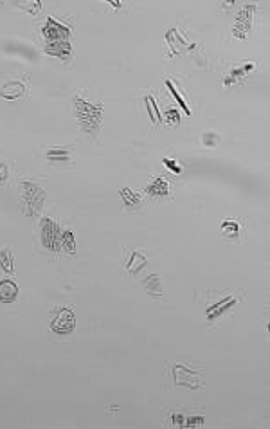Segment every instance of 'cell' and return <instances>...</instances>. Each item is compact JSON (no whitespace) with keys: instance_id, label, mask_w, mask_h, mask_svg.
Wrapping results in <instances>:
<instances>
[{"instance_id":"1","label":"cell","mask_w":270,"mask_h":429,"mask_svg":"<svg viewBox=\"0 0 270 429\" xmlns=\"http://www.w3.org/2000/svg\"><path fill=\"white\" fill-rule=\"evenodd\" d=\"M74 112L81 128L87 134H96L101 128V121H103V106L92 105L87 100H83L79 96L74 98Z\"/></svg>"},{"instance_id":"2","label":"cell","mask_w":270,"mask_h":429,"mask_svg":"<svg viewBox=\"0 0 270 429\" xmlns=\"http://www.w3.org/2000/svg\"><path fill=\"white\" fill-rule=\"evenodd\" d=\"M45 201V190L40 184L33 180H22L20 182V204L25 215L34 217L38 215L40 209L44 207Z\"/></svg>"},{"instance_id":"3","label":"cell","mask_w":270,"mask_h":429,"mask_svg":"<svg viewBox=\"0 0 270 429\" xmlns=\"http://www.w3.org/2000/svg\"><path fill=\"white\" fill-rule=\"evenodd\" d=\"M40 227H42V244H44V247L49 252L56 254L61 247L60 226H58L54 220H50V218H44V220L40 222Z\"/></svg>"},{"instance_id":"4","label":"cell","mask_w":270,"mask_h":429,"mask_svg":"<svg viewBox=\"0 0 270 429\" xmlns=\"http://www.w3.org/2000/svg\"><path fill=\"white\" fill-rule=\"evenodd\" d=\"M252 17H254V6H245L243 9H240L236 17V24L232 29V34L238 40H247L250 29H252Z\"/></svg>"},{"instance_id":"5","label":"cell","mask_w":270,"mask_h":429,"mask_svg":"<svg viewBox=\"0 0 270 429\" xmlns=\"http://www.w3.org/2000/svg\"><path fill=\"white\" fill-rule=\"evenodd\" d=\"M42 33H44L45 40H49V44L50 42H63V40H69V36H71V27L60 24L54 18L47 17V22H45V27Z\"/></svg>"},{"instance_id":"6","label":"cell","mask_w":270,"mask_h":429,"mask_svg":"<svg viewBox=\"0 0 270 429\" xmlns=\"http://www.w3.org/2000/svg\"><path fill=\"white\" fill-rule=\"evenodd\" d=\"M74 327H76V318H74V312L69 308L58 310V316L50 323V330L54 334H69L74 330Z\"/></svg>"},{"instance_id":"7","label":"cell","mask_w":270,"mask_h":429,"mask_svg":"<svg viewBox=\"0 0 270 429\" xmlns=\"http://www.w3.org/2000/svg\"><path fill=\"white\" fill-rule=\"evenodd\" d=\"M173 372H175V384L176 386H191V388H200V386L204 384V380L200 379V374L198 372H191L189 368L182 366V364H176L173 368Z\"/></svg>"},{"instance_id":"8","label":"cell","mask_w":270,"mask_h":429,"mask_svg":"<svg viewBox=\"0 0 270 429\" xmlns=\"http://www.w3.org/2000/svg\"><path fill=\"white\" fill-rule=\"evenodd\" d=\"M45 52L49 56H58V58H63V60H69V56L72 52V45L69 40H63V42H50L45 47Z\"/></svg>"},{"instance_id":"9","label":"cell","mask_w":270,"mask_h":429,"mask_svg":"<svg viewBox=\"0 0 270 429\" xmlns=\"http://www.w3.org/2000/svg\"><path fill=\"white\" fill-rule=\"evenodd\" d=\"M18 296V287L11 279H2L0 281V301L2 303H11L17 300Z\"/></svg>"},{"instance_id":"10","label":"cell","mask_w":270,"mask_h":429,"mask_svg":"<svg viewBox=\"0 0 270 429\" xmlns=\"http://www.w3.org/2000/svg\"><path fill=\"white\" fill-rule=\"evenodd\" d=\"M236 303H238V298H225V300L218 301L215 306L207 308V314H205V316H207L209 321H213V319L220 318L221 314L225 312V310H229V308H231L232 305H236Z\"/></svg>"},{"instance_id":"11","label":"cell","mask_w":270,"mask_h":429,"mask_svg":"<svg viewBox=\"0 0 270 429\" xmlns=\"http://www.w3.org/2000/svg\"><path fill=\"white\" fill-rule=\"evenodd\" d=\"M121 199H123V206L126 207V209H130V211L143 206V197L139 195L137 191L130 190V188H123Z\"/></svg>"},{"instance_id":"12","label":"cell","mask_w":270,"mask_h":429,"mask_svg":"<svg viewBox=\"0 0 270 429\" xmlns=\"http://www.w3.org/2000/svg\"><path fill=\"white\" fill-rule=\"evenodd\" d=\"M146 193L155 197V199H159V197H168L170 195V186H168V182H166L164 178L159 177V178H155L153 182L146 188Z\"/></svg>"},{"instance_id":"13","label":"cell","mask_w":270,"mask_h":429,"mask_svg":"<svg viewBox=\"0 0 270 429\" xmlns=\"http://www.w3.org/2000/svg\"><path fill=\"white\" fill-rule=\"evenodd\" d=\"M252 69H254V63H247V65H242V67H238V69H232L231 74L225 78V87H231V85L234 83H242V79L245 78Z\"/></svg>"},{"instance_id":"14","label":"cell","mask_w":270,"mask_h":429,"mask_svg":"<svg viewBox=\"0 0 270 429\" xmlns=\"http://www.w3.org/2000/svg\"><path fill=\"white\" fill-rule=\"evenodd\" d=\"M24 83L22 81H9V83L4 85V89L0 90V96L6 98V100H17L24 94Z\"/></svg>"},{"instance_id":"15","label":"cell","mask_w":270,"mask_h":429,"mask_svg":"<svg viewBox=\"0 0 270 429\" xmlns=\"http://www.w3.org/2000/svg\"><path fill=\"white\" fill-rule=\"evenodd\" d=\"M47 159L50 162H69L72 159V151L71 148H65V146L50 148V150H47Z\"/></svg>"},{"instance_id":"16","label":"cell","mask_w":270,"mask_h":429,"mask_svg":"<svg viewBox=\"0 0 270 429\" xmlns=\"http://www.w3.org/2000/svg\"><path fill=\"white\" fill-rule=\"evenodd\" d=\"M146 263H148L146 256H144V254H141L139 251H135V252H132V258L128 260L126 271H128V273H133V274H135V273H139V271H141V269H143L144 265H146Z\"/></svg>"},{"instance_id":"17","label":"cell","mask_w":270,"mask_h":429,"mask_svg":"<svg viewBox=\"0 0 270 429\" xmlns=\"http://www.w3.org/2000/svg\"><path fill=\"white\" fill-rule=\"evenodd\" d=\"M143 285L146 287V290H148L149 294L151 296H160L162 294V289H160V278H159V274H151V276H148V278L144 279Z\"/></svg>"},{"instance_id":"18","label":"cell","mask_w":270,"mask_h":429,"mask_svg":"<svg viewBox=\"0 0 270 429\" xmlns=\"http://www.w3.org/2000/svg\"><path fill=\"white\" fill-rule=\"evenodd\" d=\"M15 258H13V252L11 249H4V251H0V267L4 269L7 274H15Z\"/></svg>"},{"instance_id":"19","label":"cell","mask_w":270,"mask_h":429,"mask_svg":"<svg viewBox=\"0 0 270 429\" xmlns=\"http://www.w3.org/2000/svg\"><path fill=\"white\" fill-rule=\"evenodd\" d=\"M61 245L69 254H74L76 252V238H74V233L72 231H65L61 234Z\"/></svg>"},{"instance_id":"20","label":"cell","mask_w":270,"mask_h":429,"mask_svg":"<svg viewBox=\"0 0 270 429\" xmlns=\"http://www.w3.org/2000/svg\"><path fill=\"white\" fill-rule=\"evenodd\" d=\"M221 229H223V234L229 236V238H236L240 234V224L236 220H225L221 224Z\"/></svg>"},{"instance_id":"21","label":"cell","mask_w":270,"mask_h":429,"mask_svg":"<svg viewBox=\"0 0 270 429\" xmlns=\"http://www.w3.org/2000/svg\"><path fill=\"white\" fill-rule=\"evenodd\" d=\"M144 103H146V106H148V112L151 114V121L157 125V123L160 121V116H159V106L155 105V100L151 98V96H146V98H144Z\"/></svg>"},{"instance_id":"22","label":"cell","mask_w":270,"mask_h":429,"mask_svg":"<svg viewBox=\"0 0 270 429\" xmlns=\"http://www.w3.org/2000/svg\"><path fill=\"white\" fill-rule=\"evenodd\" d=\"M166 87H168V89L171 90V94L175 96V100L178 101V103H180V106H182V108H184V112H186V114H189V106H188V103H186V100H184V98H182V94H180V92H178V90H176L175 87H173V83H171L170 79L166 81Z\"/></svg>"},{"instance_id":"23","label":"cell","mask_w":270,"mask_h":429,"mask_svg":"<svg viewBox=\"0 0 270 429\" xmlns=\"http://www.w3.org/2000/svg\"><path fill=\"white\" fill-rule=\"evenodd\" d=\"M162 164H164L171 173H175V175H180V173L184 172L182 166H180L178 161H175V159H173V161H171V159H162Z\"/></svg>"},{"instance_id":"24","label":"cell","mask_w":270,"mask_h":429,"mask_svg":"<svg viewBox=\"0 0 270 429\" xmlns=\"http://www.w3.org/2000/svg\"><path fill=\"white\" fill-rule=\"evenodd\" d=\"M166 119H168V125H178L180 123V112L176 108H170L166 112Z\"/></svg>"},{"instance_id":"25","label":"cell","mask_w":270,"mask_h":429,"mask_svg":"<svg viewBox=\"0 0 270 429\" xmlns=\"http://www.w3.org/2000/svg\"><path fill=\"white\" fill-rule=\"evenodd\" d=\"M202 424H204V417H200V415H196V417H186L184 428H198Z\"/></svg>"},{"instance_id":"26","label":"cell","mask_w":270,"mask_h":429,"mask_svg":"<svg viewBox=\"0 0 270 429\" xmlns=\"http://www.w3.org/2000/svg\"><path fill=\"white\" fill-rule=\"evenodd\" d=\"M171 426L173 428H184V424H186V417L180 415V413H171Z\"/></svg>"},{"instance_id":"27","label":"cell","mask_w":270,"mask_h":429,"mask_svg":"<svg viewBox=\"0 0 270 429\" xmlns=\"http://www.w3.org/2000/svg\"><path fill=\"white\" fill-rule=\"evenodd\" d=\"M202 143H204L207 148H215L216 145H218V135L215 134H204V137H202Z\"/></svg>"},{"instance_id":"28","label":"cell","mask_w":270,"mask_h":429,"mask_svg":"<svg viewBox=\"0 0 270 429\" xmlns=\"http://www.w3.org/2000/svg\"><path fill=\"white\" fill-rule=\"evenodd\" d=\"M18 6L20 7H25V9H33V13H38V9L42 7V4L40 2H18Z\"/></svg>"},{"instance_id":"29","label":"cell","mask_w":270,"mask_h":429,"mask_svg":"<svg viewBox=\"0 0 270 429\" xmlns=\"http://www.w3.org/2000/svg\"><path fill=\"white\" fill-rule=\"evenodd\" d=\"M7 177H9V172H7V164L6 162L0 161V184H6Z\"/></svg>"}]
</instances>
